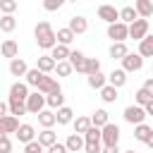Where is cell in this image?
<instances>
[{"label": "cell", "mask_w": 153, "mask_h": 153, "mask_svg": "<svg viewBox=\"0 0 153 153\" xmlns=\"http://www.w3.org/2000/svg\"><path fill=\"white\" fill-rule=\"evenodd\" d=\"M33 36H36L38 48H43V50H50V48L57 43L55 31H53V26H50L48 22H38V24H36V29H33Z\"/></svg>", "instance_id": "obj_1"}, {"label": "cell", "mask_w": 153, "mask_h": 153, "mask_svg": "<svg viewBox=\"0 0 153 153\" xmlns=\"http://www.w3.org/2000/svg\"><path fill=\"white\" fill-rule=\"evenodd\" d=\"M117 141H120V127L112 122L103 124L100 127V143L103 146H117Z\"/></svg>", "instance_id": "obj_2"}, {"label": "cell", "mask_w": 153, "mask_h": 153, "mask_svg": "<svg viewBox=\"0 0 153 153\" xmlns=\"http://www.w3.org/2000/svg\"><path fill=\"white\" fill-rule=\"evenodd\" d=\"M108 38H112V43L127 41V38H129V26H127L124 22H112V24H108Z\"/></svg>", "instance_id": "obj_3"}, {"label": "cell", "mask_w": 153, "mask_h": 153, "mask_svg": "<svg viewBox=\"0 0 153 153\" xmlns=\"http://www.w3.org/2000/svg\"><path fill=\"white\" fill-rule=\"evenodd\" d=\"M43 108H45V93H41V91H33V93H29V96H26V112H31V115H38Z\"/></svg>", "instance_id": "obj_4"}, {"label": "cell", "mask_w": 153, "mask_h": 153, "mask_svg": "<svg viewBox=\"0 0 153 153\" xmlns=\"http://www.w3.org/2000/svg\"><path fill=\"white\" fill-rule=\"evenodd\" d=\"M127 26H129V38H134V41H141V38L148 33V19H143V17L134 19V22L127 24Z\"/></svg>", "instance_id": "obj_5"}, {"label": "cell", "mask_w": 153, "mask_h": 153, "mask_svg": "<svg viewBox=\"0 0 153 153\" xmlns=\"http://www.w3.org/2000/svg\"><path fill=\"white\" fill-rule=\"evenodd\" d=\"M141 67H143V57L139 53H127L122 57V69L124 72H139Z\"/></svg>", "instance_id": "obj_6"}, {"label": "cell", "mask_w": 153, "mask_h": 153, "mask_svg": "<svg viewBox=\"0 0 153 153\" xmlns=\"http://www.w3.org/2000/svg\"><path fill=\"white\" fill-rule=\"evenodd\" d=\"M124 120L129 124H141L146 120V110L141 105H129V108H124Z\"/></svg>", "instance_id": "obj_7"}, {"label": "cell", "mask_w": 153, "mask_h": 153, "mask_svg": "<svg viewBox=\"0 0 153 153\" xmlns=\"http://www.w3.org/2000/svg\"><path fill=\"white\" fill-rule=\"evenodd\" d=\"M98 17H100L103 22L112 24V22H120V10H115L112 5H100V7H98Z\"/></svg>", "instance_id": "obj_8"}, {"label": "cell", "mask_w": 153, "mask_h": 153, "mask_svg": "<svg viewBox=\"0 0 153 153\" xmlns=\"http://www.w3.org/2000/svg\"><path fill=\"white\" fill-rule=\"evenodd\" d=\"M36 91H41V93H53V91H60V86H57V81L53 79V76H48V74H43L41 76V81H38V86H36Z\"/></svg>", "instance_id": "obj_9"}, {"label": "cell", "mask_w": 153, "mask_h": 153, "mask_svg": "<svg viewBox=\"0 0 153 153\" xmlns=\"http://www.w3.org/2000/svg\"><path fill=\"white\" fill-rule=\"evenodd\" d=\"M84 143H86V141H84V136H81V134H76V131H74V134H69V136H67V141H65V146H67V151H69V153H79V151L84 148Z\"/></svg>", "instance_id": "obj_10"}, {"label": "cell", "mask_w": 153, "mask_h": 153, "mask_svg": "<svg viewBox=\"0 0 153 153\" xmlns=\"http://www.w3.org/2000/svg\"><path fill=\"white\" fill-rule=\"evenodd\" d=\"M69 65L76 69V72H84V67H86V55L81 53V50H69Z\"/></svg>", "instance_id": "obj_11"}, {"label": "cell", "mask_w": 153, "mask_h": 153, "mask_svg": "<svg viewBox=\"0 0 153 153\" xmlns=\"http://www.w3.org/2000/svg\"><path fill=\"white\" fill-rule=\"evenodd\" d=\"M26 96H29V84H26V81H14L12 88H10V98L26 100Z\"/></svg>", "instance_id": "obj_12"}, {"label": "cell", "mask_w": 153, "mask_h": 153, "mask_svg": "<svg viewBox=\"0 0 153 153\" xmlns=\"http://www.w3.org/2000/svg\"><path fill=\"white\" fill-rule=\"evenodd\" d=\"M17 127H19V120H17L14 115H2V117H0V129H2L5 134H14Z\"/></svg>", "instance_id": "obj_13"}, {"label": "cell", "mask_w": 153, "mask_h": 153, "mask_svg": "<svg viewBox=\"0 0 153 153\" xmlns=\"http://www.w3.org/2000/svg\"><path fill=\"white\" fill-rule=\"evenodd\" d=\"M134 10H136L139 17L148 19L153 14V0H134Z\"/></svg>", "instance_id": "obj_14"}, {"label": "cell", "mask_w": 153, "mask_h": 153, "mask_svg": "<svg viewBox=\"0 0 153 153\" xmlns=\"http://www.w3.org/2000/svg\"><path fill=\"white\" fill-rule=\"evenodd\" d=\"M69 29H72L74 36L86 33V31H88V22H86V17H72V19H69Z\"/></svg>", "instance_id": "obj_15"}, {"label": "cell", "mask_w": 153, "mask_h": 153, "mask_svg": "<svg viewBox=\"0 0 153 153\" xmlns=\"http://www.w3.org/2000/svg\"><path fill=\"white\" fill-rule=\"evenodd\" d=\"M0 53H2V57H10V60H14V57H17V53H19V45H17V41H12V38L2 41V45H0Z\"/></svg>", "instance_id": "obj_16"}, {"label": "cell", "mask_w": 153, "mask_h": 153, "mask_svg": "<svg viewBox=\"0 0 153 153\" xmlns=\"http://www.w3.org/2000/svg\"><path fill=\"white\" fill-rule=\"evenodd\" d=\"M108 84L115 86V88L124 86V84H127V72H124V69H112V72L108 74Z\"/></svg>", "instance_id": "obj_17"}, {"label": "cell", "mask_w": 153, "mask_h": 153, "mask_svg": "<svg viewBox=\"0 0 153 153\" xmlns=\"http://www.w3.org/2000/svg\"><path fill=\"white\" fill-rule=\"evenodd\" d=\"M14 134H17V139H19L22 143H29V141H33V136H36V131H33V127H31V124H19Z\"/></svg>", "instance_id": "obj_18"}, {"label": "cell", "mask_w": 153, "mask_h": 153, "mask_svg": "<svg viewBox=\"0 0 153 153\" xmlns=\"http://www.w3.org/2000/svg\"><path fill=\"white\" fill-rule=\"evenodd\" d=\"M43 148H48V146H53L55 141H57V136H55V131H53V127H45L41 134H38V139H36Z\"/></svg>", "instance_id": "obj_19"}, {"label": "cell", "mask_w": 153, "mask_h": 153, "mask_svg": "<svg viewBox=\"0 0 153 153\" xmlns=\"http://www.w3.org/2000/svg\"><path fill=\"white\" fill-rule=\"evenodd\" d=\"M139 55L141 57H153V36H143L141 41H139Z\"/></svg>", "instance_id": "obj_20"}, {"label": "cell", "mask_w": 153, "mask_h": 153, "mask_svg": "<svg viewBox=\"0 0 153 153\" xmlns=\"http://www.w3.org/2000/svg\"><path fill=\"white\" fill-rule=\"evenodd\" d=\"M7 108H10V115L19 117V115H24V112H26V100H19V98H10V100H7Z\"/></svg>", "instance_id": "obj_21"}, {"label": "cell", "mask_w": 153, "mask_h": 153, "mask_svg": "<svg viewBox=\"0 0 153 153\" xmlns=\"http://www.w3.org/2000/svg\"><path fill=\"white\" fill-rule=\"evenodd\" d=\"M50 57H53L55 62L67 60V57H69V48H67V45H62V43H55V45L50 48Z\"/></svg>", "instance_id": "obj_22"}, {"label": "cell", "mask_w": 153, "mask_h": 153, "mask_svg": "<svg viewBox=\"0 0 153 153\" xmlns=\"http://www.w3.org/2000/svg\"><path fill=\"white\" fill-rule=\"evenodd\" d=\"M26 69H29V67H26V62H24L22 57H14V60L10 62V74H12V76H24Z\"/></svg>", "instance_id": "obj_23"}, {"label": "cell", "mask_w": 153, "mask_h": 153, "mask_svg": "<svg viewBox=\"0 0 153 153\" xmlns=\"http://www.w3.org/2000/svg\"><path fill=\"white\" fill-rule=\"evenodd\" d=\"M45 105L53 108V110H55V108H62V105H65V96H62V91H53V93H48V96H45Z\"/></svg>", "instance_id": "obj_24"}, {"label": "cell", "mask_w": 153, "mask_h": 153, "mask_svg": "<svg viewBox=\"0 0 153 153\" xmlns=\"http://www.w3.org/2000/svg\"><path fill=\"white\" fill-rule=\"evenodd\" d=\"M55 120H57V124H69V122L74 120V112H72V108H67V105L57 108V112H55Z\"/></svg>", "instance_id": "obj_25"}, {"label": "cell", "mask_w": 153, "mask_h": 153, "mask_svg": "<svg viewBox=\"0 0 153 153\" xmlns=\"http://www.w3.org/2000/svg\"><path fill=\"white\" fill-rule=\"evenodd\" d=\"M36 117H38V124H41L43 129H45V127H53V124H57V120H55V112H53V110H41Z\"/></svg>", "instance_id": "obj_26"}, {"label": "cell", "mask_w": 153, "mask_h": 153, "mask_svg": "<svg viewBox=\"0 0 153 153\" xmlns=\"http://www.w3.org/2000/svg\"><path fill=\"white\" fill-rule=\"evenodd\" d=\"M14 29H17V19H14V14H2V17H0V31L12 33Z\"/></svg>", "instance_id": "obj_27"}, {"label": "cell", "mask_w": 153, "mask_h": 153, "mask_svg": "<svg viewBox=\"0 0 153 153\" xmlns=\"http://www.w3.org/2000/svg\"><path fill=\"white\" fill-rule=\"evenodd\" d=\"M127 53H129V50H127L124 41H117V43H112V45H110V57H112V60H122Z\"/></svg>", "instance_id": "obj_28"}, {"label": "cell", "mask_w": 153, "mask_h": 153, "mask_svg": "<svg viewBox=\"0 0 153 153\" xmlns=\"http://www.w3.org/2000/svg\"><path fill=\"white\" fill-rule=\"evenodd\" d=\"M36 67H38L43 74H48V72H53V69H55V60H53L50 55H41V57H38V62H36Z\"/></svg>", "instance_id": "obj_29"}, {"label": "cell", "mask_w": 153, "mask_h": 153, "mask_svg": "<svg viewBox=\"0 0 153 153\" xmlns=\"http://www.w3.org/2000/svg\"><path fill=\"white\" fill-rule=\"evenodd\" d=\"M105 84H108V76H105L103 72H96V74H88V86H91V88H98V91H100V88H103Z\"/></svg>", "instance_id": "obj_30"}, {"label": "cell", "mask_w": 153, "mask_h": 153, "mask_svg": "<svg viewBox=\"0 0 153 153\" xmlns=\"http://www.w3.org/2000/svg\"><path fill=\"white\" fill-rule=\"evenodd\" d=\"M55 38H57V43H62V45H69L76 36L72 33V29L67 26V29H57V33H55Z\"/></svg>", "instance_id": "obj_31"}, {"label": "cell", "mask_w": 153, "mask_h": 153, "mask_svg": "<svg viewBox=\"0 0 153 153\" xmlns=\"http://www.w3.org/2000/svg\"><path fill=\"white\" fill-rule=\"evenodd\" d=\"M81 136H84V141H88V143H100V127H93V124H91Z\"/></svg>", "instance_id": "obj_32"}, {"label": "cell", "mask_w": 153, "mask_h": 153, "mask_svg": "<svg viewBox=\"0 0 153 153\" xmlns=\"http://www.w3.org/2000/svg\"><path fill=\"white\" fill-rule=\"evenodd\" d=\"M134 19H139V14H136V10L129 5V7H122L120 10V22H124V24H131Z\"/></svg>", "instance_id": "obj_33"}, {"label": "cell", "mask_w": 153, "mask_h": 153, "mask_svg": "<svg viewBox=\"0 0 153 153\" xmlns=\"http://www.w3.org/2000/svg\"><path fill=\"white\" fill-rule=\"evenodd\" d=\"M100 98H103L105 103H115V100H117V88L110 86V84H105V86L100 88Z\"/></svg>", "instance_id": "obj_34"}, {"label": "cell", "mask_w": 153, "mask_h": 153, "mask_svg": "<svg viewBox=\"0 0 153 153\" xmlns=\"http://www.w3.org/2000/svg\"><path fill=\"white\" fill-rule=\"evenodd\" d=\"M108 122H110V120H108V112H105L103 108H98V110L91 115V124H93V127H103V124H108Z\"/></svg>", "instance_id": "obj_35"}, {"label": "cell", "mask_w": 153, "mask_h": 153, "mask_svg": "<svg viewBox=\"0 0 153 153\" xmlns=\"http://www.w3.org/2000/svg\"><path fill=\"white\" fill-rule=\"evenodd\" d=\"M151 131H153V129H151L148 124H143V122H141V124H134V139H136V141H146Z\"/></svg>", "instance_id": "obj_36"}, {"label": "cell", "mask_w": 153, "mask_h": 153, "mask_svg": "<svg viewBox=\"0 0 153 153\" xmlns=\"http://www.w3.org/2000/svg\"><path fill=\"white\" fill-rule=\"evenodd\" d=\"M55 72H57V76H69L74 72V67L69 65V60H60V62H55Z\"/></svg>", "instance_id": "obj_37"}, {"label": "cell", "mask_w": 153, "mask_h": 153, "mask_svg": "<svg viewBox=\"0 0 153 153\" xmlns=\"http://www.w3.org/2000/svg\"><path fill=\"white\" fill-rule=\"evenodd\" d=\"M26 84L29 86H38V81H41V76H43V72L38 69V67H33V69H26Z\"/></svg>", "instance_id": "obj_38"}, {"label": "cell", "mask_w": 153, "mask_h": 153, "mask_svg": "<svg viewBox=\"0 0 153 153\" xmlns=\"http://www.w3.org/2000/svg\"><path fill=\"white\" fill-rule=\"evenodd\" d=\"M74 122V131L76 134H84L88 127H91V117H76V120H72Z\"/></svg>", "instance_id": "obj_39"}, {"label": "cell", "mask_w": 153, "mask_h": 153, "mask_svg": "<svg viewBox=\"0 0 153 153\" xmlns=\"http://www.w3.org/2000/svg\"><path fill=\"white\" fill-rule=\"evenodd\" d=\"M100 72V62L96 57H86V67H84V74H96Z\"/></svg>", "instance_id": "obj_40"}, {"label": "cell", "mask_w": 153, "mask_h": 153, "mask_svg": "<svg viewBox=\"0 0 153 153\" xmlns=\"http://www.w3.org/2000/svg\"><path fill=\"white\" fill-rule=\"evenodd\" d=\"M134 98H136V105H141V108H143V105H146L148 100H153V96H151V93H148V91H146L143 86H141V88L136 91V96H134Z\"/></svg>", "instance_id": "obj_41"}, {"label": "cell", "mask_w": 153, "mask_h": 153, "mask_svg": "<svg viewBox=\"0 0 153 153\" xmlns=\"http://www.w3.org/2000/svg\"><path fill=\"white\" fill-rule=\"evenodd\" d=\"M17 0H0V12L2 14H14V10H17Z\"/></svg>", "instance_id": "obj_42"}, {"label": "cell", "mask_w": 153, "mask_h": 153, "mask_svg": "<svg viewBox=\"0 0 153 153\" xmlns=\"http://www.w3.org/2000/svg\"><path fill=\"white\" fill-rule=\"evenodd\" d=\"M12 151V141L7 139V134L0 129V153H10Z\"/></svg>", "instance_id": "obj_43"}, {"label": "cell", "mask_w": 153, "mask_h": 153, "mask_svg": "<svg viewBox=\"0 0 153 153\" xmlns=\"http://www.w3.org/2000/svg\"><path fill=\"white\" fill-rule=\"evenodd\" d=\"M24 153H43V146L33 139V141H29V143H24Z\"/></svg>", "instance_id": "obj_44"}, {"label": "cell", "mask_w": 153, "mask_h": 153, "mask_svg": "<svg viewBox=\"0 0 153 153\" xmlns=\"http://www.w3.org/2000/svg\"><path fill=\"white\" fill-rule=\"evenodd\" d=\"M65 2H67V0H43V7H45L48 12H55V10H60Z\"/></svg>", "instance_id": "obj_45"}, {"label": "cell", "mask_w": 153, "mask_h": 153, "mask_svg": "<svg viewBox=\"0 0 153 153\" xmlns=\"http://www.w3.org/2000/svg\"><path fill=\"white\" fill-rule=\"evenodd\" d=\"M48 153H67V146L65 143H53V146H48Z\"/></svg>", "instance_id": "obj_46"}, {"label": "cell", "mask_w": 153, "mask_h": 153, "mask_svg": "<svg viewBox=\"0 0 153 153\" xmlns=\"http://www.w3.org/2000/svg\"><path fill=\"white\" fill-rule=\"evenodd\" d=\"M84 151H86V153H100V143H88V141H86V143H84Z\"/></svg>", "instance_id": "obj_47"}, {"label": "cell", "mask_w": 153, "mask_h": 153, "mask_svg": "<svg viewBox=\"0 0 153 153\" xmlns=\"http://www.w3.org/2000/svg\"><path fill=\"white\" fill-rule=\"evenodd\" d=\"M143 88H146V91H148V93L153 96V76H151V79H146V84H143Z\"/></svg>", "instance_id": "obj_48"}, {"label": "cell", "mask_w": 153, "mask_h": 153, "mask_svg": "<svg viewBox=\"0 0 153 153\" xmlns=\"http://www.w3.org/2000/svg\"><path fill=\"white\" fill-rule=\"evenodd\" d=\"M100 153H120V148H117V146H105Z\"/></svg>", "instance_id": "obj_49"}, {"label": "cell", "mask_w": 153, "mask_h": 153, "mask_svg": "<svg viewBox=\"0 0 153 153\" xmlns=\"http://www.w3.org/2000/svg\"><path fill=\"white\" fill-rule=\"evenodd\" d=\"M143 110H146V115H153V100H148V103L143 105Z\"/></svg>", "instance_id": "obj_50"}, {"label": "cell", "mask_w": 153, "mask_h": 153, "mask_svg": "<svg viewBox=\"0 0 153 153\" xmlns=\"http://www.w3.org/2000/svg\"><path fill=\"white\" fill-rule=\"evenodd\" d=\"M7 112H10V108H7V103H2V100H0V117H2V115H7Z\"/></svg>", "instance_id": "obj_51"}, {"label": "cell", "mask_w": 153, "mask_h": 153, "mask_svg": "<svg viewBox=\"0 0 153 153\" xmlns=\"http://www.w3.org/2000/svg\"><path fill=\"white\" fill-rule=\"evenodd\" d=\"M143 143H146V146H148V148H153V131H151V134H148V139H146V141H143Z\"/></svg>", "instance_id": "obj_52"}, {"label": "cell", "mask_w": 153, "mask_h": 153, "mask_svg": "<svg viewBox=\"0 0 153 153\" xmlns=\"http://www.w3.org/2000/svg\"><path fill=\"white\" fill-rule=\"evenodd\" d=\"M124 153H134V151H124Z\"/></svg>", "instance_id": "obj_53"}, {"label": "cell", "mask_w": 153, "mask_h": 153, "mask_svg": "<svg viewBox=\"0 0 153 153\" xmlns=\"http://www.w3.org/2000/svg\"><path fill=\"white\" fill-rule=\"evenodd\" d=\"M72 2H76V0H72Z\"/></svg>", "instance_id": "obj_54"}, {"label": "cell", "mask_w": 153, "mask_h": 153, "mask_svg": "<svg viewBox=\"0 0 153 153\" xmlns=\"http://www.w3.org/2000/svg\"><path fill=\"white\" fill-rule=\"evenodd\" d=\"M151 72H153V69H151Z\"/></svg>", "instance_id": "obj_55"}, {"label": "cell", "mask_w": 153, "mask_h": 153, "mask_svg": "<svg viewBox=\"0 0 153 153\" xmlns=\"http://www.w3.org/2000/svg\"><path fill=\"white\" fill-rule=\"evenodd\" d=\"M17 2H19V0H17Z\"/></svg>", "instance_id": "obj_56"}, {"label": "cell", "mask_w": 153, "mask_h": 153, "mask_svg": "<svg viewBox=\"0 0 153 153\" xmlns=\"http://www.w3.org/2000/svg\"><path fill=\"white\" fill-rule=\"evenodd\" d=\"M67 153H69V151H67Z\"/></svg>", "instance_id": "obj_57"}]
</instances>
